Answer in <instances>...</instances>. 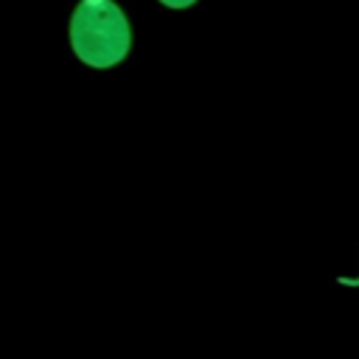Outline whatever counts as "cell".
I'll return each mask as SVG.
<instances>
[{
  "label": "cell",
  "mask_w": 359,
  "mask_h": 359,
  "mask_svg": "<svg viewBox=\"0 0 359 359\" xmlns=\"http://www.w3.org/2000/svg\"><path fill=\"white\" fill-rule=\"evenodd\" d=\"M67 36L73 56L93 70H112L132 50V25L115 0H79Z\"/></svg>",
  "instance_id": "1"
},
{
  "label": "cell",
  "mask_w": 359,
  "mask_h": 359,
  "mask_svg": "<svg viewBox=\"0 0 359 359\" xmlns=\"http://www.w3.org/2000/svg\"><path fill=\"white\" fill-rule=\"evenodd\" d=\"M157 3H163L165 8H191L196 0H157Z\"/></svg>",
  "instance_id": "2"
},
{
  "label": "cell",
  "mask_w": 359,
  "mask_h": 359,
  "mask_svg": "<svg viewBox=\"0 0 359 359\" xmlns=\"http://www.w3.org/2000/svg\"><path fill=\"white\" fill-rule=\"evenodd\" d=\"M337 283H342V286H359V275L356 278H337Z\"/></svg>",
  "instance_id": "3"
}]
</instances>
